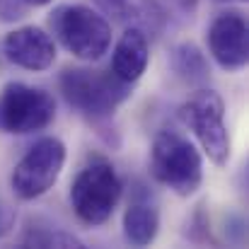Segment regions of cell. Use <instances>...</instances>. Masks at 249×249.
Instances as JSON below:
<instances>
[{
	"instance_id": "obj_8",
	"label": "cell",
	"mask_w": 249,
	"mask_h": 249,
	"mask_svg": "<svg viewBox=\"0 0 249 249\" xmlns=\"http://www.w3.org/2000/svg\"><path fill=\"white\" fill-rule=\"evenodd\" d=\"M206 41H208V51L213 56V61L228 71H242L249 61V29L247 19L242 12L237 10H228L213 17V22L208 24L206 32Z\"/></svg>"
},
{
	"instance_id": "obj_12",
	"label": "cell",
	"mask_w": 249,
	"mask_h": 249,
	"mask_svg": "<svg viewBox=\"0 0 249 249\" xmlns=\"http://www.w3.org/2000/svg\"><path fill=\"white\" fill-rule=\"evenodd\" d=\"M160 232V215L158 208L150 203H131L124 213V235L131 245L145 247L153 245Z\"/></svg>"
},
{
	"instance_id": "obj_5",
	"label": "cell",
	"mask_w": 249,
	"mask_h": 249,
	"mask_svg": "<svg viewBox=\"0 0 249 249\" xmlns=\"http://www.w3.org/2000/svg\"><path fill=\"white\" fill-rule=\"evenodd\" d=\"M181 121L194 131L208 160L218 167H225L232 155L230 131L225 126V104L215 89L194 92L179 109Z\"/></svg>"
},
{
	"instance_id": "obj_13",
	"label": "cell",
	"mask_w": 249,
	"mask_h": 249,
	"mask_svg": "<svg viewBox=\"0 0 249 249\" xmlns=\"http://www.w3.org/2000/svg\"><path fill=\"white\" fill-rule=\"evenodd\" d=\"M169 61H172L174 73L181 75V78L189 80V83L203 80V78L208 75L206 58H203V53H201L194 44H179V46H174L172 53H169Z\"/></svg>"
},
{
	"instance_id": "obj_17",
	"label": "cell",
	"mask_w": 249,
	"mask_h": 249,
	"mask_svg": "<svg viewBox=\"0 0 249 249\" xmlns=\"http://www.w3.org/2000/svg\"><path fill=\"white\" fill-rule=\"evenodd\" d=\"M172 7H177V10H181V12H191V10L196 7V0H167V5H162L165 15Z\"/></svg>"
},
{
	"instance_id": "obj_2",
	"label": "cell",
	"mask_w": 249,
	"mask_h": 249,
	"mask_svg": "<svg viewBox=\"0 0 249 249\" xmlns=\"http://www.w3.org/2000/svg\"><path fill=\"white\" fill-rule=\"evenodd\" d=\"M51 29L66 51L80 61H99L111 46V24L83 2L58 5L51 15Z\"/></svg>"
},
{
	"instance_id": "obj_14",
	"label": "cell",
	"mask_w": 249,
	"mask_h": 249,
	"mask_svg": "<svg viewBox=\"0 0 249 249\" xmlns=\"http://www.w3.org/2000/svg\"><path fill=\"white\" fill-rule=\"evenodd\" d=\"M24 245H32V247H83V242L73 235H63V232H46V235H29L24 237Z\"/></svg>"
},
{
	"instance_id": "obj_15",
	"label": "cell",
	"mask_w": 249,
	"mask_h": 249,
	"mask_svg": "<svg viewBox=\"0 0 249 249\" xmlns=\"http://www.w3.org/2000/svg\"><path fill=\"white\" fill-rule=\"evenodd\" d=\"M24 12H27V2L24 0H0V19L2 22L22 19Z\"/></svg>"
},
{
	"instance_id": "obj_1",
	"label": "cell",
	"mask_w": 249,
	"mask_h": 249,
	"mask_svg": "<svg viewBox=\"0 0 249 249\" xmlns=\"http://www.w3.org/2000/svg\"><path fill=\"white\" fill-rule=\"evenodd\" d=\"M150 174L177 196H194L203 181V160L191 141L174 131H160L150 148Z\"/></svg>"
},
{
	"instance_id": "obj_9",
	"label": "cell",
	"mask_w": 249,
	"mask_h": 249,
	"mask_svg": "<svg viewBox=\"0 0 249 249\" xmlns=\"http://www.w3.org/2000/svg\"><path fill=\"white\" fill-rule=\"evenodd\" d=\"M2 53L5 58L24 71H49L56 61V44L51 34H46L41 27L27 24L17 27L5 34L2 39Z\"/></svg>"
},
{
	"instance_id": "obj_11",
	"label": "cell",
	"mask_w": 249,
	"mask_h": 249,
	"mask_svg": "<svg viewBox=\"0 0 249 249\" xmlns=\"http://www.w3.org/2000/svg\"><path fill=\"white\" fill-rule=\"evenodd\" d=\"M97 5L116 22L131 24L145 34L160 32L167 17L158 0H97Z\"/></svg>"
},
{
	"instance_id": "obj_18",
	"label": "cell",
	"mask_w": 249,
	"mask_h": 249,
	"mask_svg": "<svg viewBox=\"0 0 249 249\" xmlns=\"http://www.w3.org/2000/svg\"><path fill=\"white\" fill-rule=\"evenodd\" d=\"M27 5H34V7H44V5H49V2H53V0H24Z\"/></svg>"
},
{
	"instance_id": "obj_3",
	"label": "cell",
	"mask_w": 249,
	"mask_h": 249,
	"mask_svg": "<svg viewBox=\"0 0 249 249\" xmlns=\"http://www.w3.org/2000/svg\"><path fill=\"white\" fill-rule=\"evenodd\" d=\"M58 83L66 102L89 119L111 116L131 94V85L119 80L111 71L66 68Z\"/></svg>"
},
{
	"instance_id": "obj_6",
	"label": "cell",
	"mask_w": 249,
	"mask_h": 249,
	"mask_svg": "<svg viewBox=\"0 0 249 249\" xmlns=\"http://www.w3.org/2000/svg\"><path fill=\"white\" fill-rule=\"evenodd\" d=\"M63 165H66V145L61 138L46 136L36 141L10 174V186L15 196L22 201H34L44 196L58 181Z\"/></svg>"
},
{
	"instance_id": "obj_7",
	"label": "cell",
	"mask_w": 249,
	"mask_h": 249,
	"mask_svg": "<svg viewBox=\"0 0 249 249\" xmlns=\"http://www.w3.org/2000/svg\"><path fill=\"white\" fill-rule=\"evenodd\" d=\"M56 116L53 97L27 83H7L0 92V131L27 136L46 128Z\"/></svg>"
},
{
	"instance_id": "obj_10",
	"label": "cell",
	"mask_w": 249,
	"mask_h": 249,
	"mask_svg": "<svg viewBox=\"0 0 249 249\" xmlns=\"http://www.w3.org/2000/svg\"><path fill=\"white\" fill-rule=\"evenodd\" d=\"M148 61H150V49H148V36L145 32L136 29V27H128L116 46H114V53H111V73L124 80V83L133 85L136 80L143 78L145 68H148Z\"/></svg>"
},
{
	"instance_id": "obj_4",
	"label": "cell",
	"mask_w": 249,
	"mask_h": 249,
	"mask_svg": "<svg viewBox=\"0 0 249 249\" xmlns=\"http://www.w3.org/2000/svg\"><path fill=\"white\" fill-rule=\"evenodd\" d=\"M121 198V179L107 160H92L71 184V206L85 225H104Z\"/></svg>"
},
{
	"instance_id": "obj_19",
	"label": "cell",
	"mask_w": 249,
	"mask_h": 249,
	"mask_svg": "<svg viewBox=\"0 0 249 249\" xmlns=\"http://www.w3.org/2000/svg\"><path fill=\"white\" fill-rule=\"evenodd\" d=\"M213 2H245V0H213Z\"/></svg>"
},
{
	"instance_id": "obj_16",
	"label": "cell",
	"mask_w": 249,
	"mask_h": 249,
	"mask_svg": "<svg viewBox=\"0 0 249 249\" xmlns=\"http://www.w3.org/2000/svg\"><path fill=\"white\" fill-rule=\"evenodd\" d=\"M15 225V211L7 203H0V237H5Z\"/></svg>"
}]
</instances>
